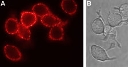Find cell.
Masks as SVG:
<instances>
[{
  "instance_id": "cell-11",
  "label": "cell",
  "mask_w": 128,
  "mask_h": 67,
  "mask_svg": "<svg viewBox=\"0 0 128 67\" xmlns=\"http://www.w3.org/2000/svg\"><path fill=\"white\" fill-rule=\"evenodd\" d=\"M17 34L22 39L29 40L30 38V30L29 29V28H27L26 26H24L22 24H20Z\"/></svg>"
},
{
  "instance_id": "cell-2",
  "label": "cell",
  "mask_w": 128,
  "mask_h": 67,
  "mask_svg": "<svg viewBox=\"0 0 128 67\" xmlns=\"http://www.w3.org/2000/svg\"><path fill=\"white\" fill-rule=\"evenodd\" d=\"M41 22L44 25L47 26V27L52 28L57 25H61L64 26L66 25L68 21H62L57 16L51 13L41 18Z\"/></svg>"
},
{
  "instance_id": "cell-6",
  "label": "cell",
  "mask_w": 128,
  "mask_h": 67,
  "mask_svg": "<svg viewBox=\"0 0 128 67\" xmlns=\"http://www.w3.org/2000/svg\"><path fill=\"white\" fill-rule=\"evenodd\" d=\"M61 8L66 13L73 15L77 11V5L74 0H63L61 3Z\"/></svg>"
},
{
  "instance_id": "cell-10",
  "label": "cell",
  "mask_w": 128,
  "mask_h": 67,
  "mask_svg": "<svg viewBox=\"0 0 128 67\" xmlns=\"http://www.w3.org/2000/svg\"><path fill=\"white\" fill-rule=\"evenodd\" d=\"M91 27L92 31L96 34H103L105 31V25L100 18H97L92 21Z\"/></svg>"
},
{
  "instance_id": "cell-8",
  "label": "cell",
  "mask_w": 128,
  "mask_h": 67,
  "mask_svg": "<svg viewBox=\"0 0 128 67\" xmlns=\"http://www.w3.org/2000/svg\"><path fill=\"white\" fill-rule=\"evenodd\" d=\"M32 10H33V12L35 14L36 16L41 18L43 17L44 16L51 13L47 6L42 3L36 4L33 6Z\"/></svg>"
},
{
  "instance_id": "cell-13",
  "label": "cell",
  "mask_w": 128,
  "mask_h": 67,
  "mask_svg": "<svg viewBox=\"0 0 128 67\" xmlns=\"http://www.w3.org/2000/svg\"><path fill=\"white\" fill-rule=\"evenodd\" d=\"M126 22H128V19L126 20Z\"/></svg>"
},
{
  "instance_id": "cell-3",
  "label": "cell",
  "mask_w": 128,
  "mask_h": 67,
  "mask_svg": "<svg viewBox=\"0 0 128 67\" xmlns=\"http://www.w3.org/2000/svg\"><path fill=\"white\" fill-rule=\"evenodd\" d=\"M4 52L6 57L14 61H19L21 58V52L16 46L12 45H6L4 47Z\"/></svg>"
},
{
  "instance_id": "cell-5",
  "label": "cell",
  "mask_w": 128,
  "mask_h": 67,
  "mask_svg": "<svg viewBox=\"0 0 128 67\" xmlns=\"http://www.w3.org/2000/svg\"><path fill=\"white\" fill-rule=\"evenodd\" d=\"M63 26L61 25H57L52 27L49 32V38L54 41L62 40L64 36Z\"/></svg>"
},
{
  "instance_id": "cell-1",
  "label": "cell",
  "mask_w": 128,
  "mask_h": 67,
  "mask_svg": "<svg viewBox=\"0 0 128 67\" xmlns=\"http://www.w3.org/2000/svg\"><path fill=\"white\" fill-rule=\"evenodd\" d=\"M90 52L94 59L100 61H105L114 59V58H110L108 55L106 51L101 46L97 45H92L90 48Z\"/></svg>"
},
{
  "instance_id": "cell-12",
  "label": "cell",
  "mask_w": 128,
  "mask_h": 67,
  "mask_svg": "<svg viewBox=\"0 0 128 67\" xmlns=\"http://www.w3.org/2000/svg\"><path fill=\"white\" fill-rule=\"evenodd\" d=\"M120 14L122 16L126 17L128 18V4H123L120 5L119 8Z\"/></svg>"
},
{
  "instance_id": "cell-9",
  "label": "cell",
  "mask_w": 128,
  "mask_h": 67,
  "mask_svg": "<svg viewBox=\"0 0 128 67\" xmlns=\"http://www.w3.org/2000/svg\"><path fill=\"white\" fill-rule=\"evenodd\" d=\"M123 22L122 16L118 13L112 12L110 13L108 16V22L112 27H116L120 25Z\"/></svg>"
},
{
  "instance_id": "cell-7",
  "label": "cell",
  "mask_w": 128,
  "mask_h": 67,
  "mask_svg": "<svg viewBox=\"0 0 128 67\" xmlns=\"http://www.w3.org/2000/svg\"><path fill=\"white\" fill-rule=\"evenodd\" d=\"M19 25L20 24L17 19L10 18L5 22V28L6 32L9 34H17L19 28Z\"/></svg>"
},
{
  "instance_id": "cell-4",
  "label": "cell",
  "mask_w": 128,
  "mask_h": 67,
  "mask_svg": "<svg viewBox=\"0 0 128 67\" xmlns=\"http://www.w3.org/2000/svg\"><path fill=\"white\" fill-rule=\"evenodd\" d=\"M37 21V16L33 12H23L21 13V22L24 26L30 28L33 26Z\"/></svg>"
}]
</instances>
